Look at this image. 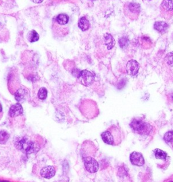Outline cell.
Listing matches in <instances>:
<instances>
[{"label":"cell","instance_id":"cell-1","mask_svg":"<svg viewBox=\"0 0 173 182\" xmlns=\"http://www.w3.org/2000/svg\"><path fill=\"white\" fill-rule=\"evenodd\" d=\"M102 138L104 143L111 145H118L122 141L121 129L115 125H112L102 134Z\"/></svg>","mask_w":173,"mask_h":182},{"label":"cell","instance_id":"cell-2","mask_svg":"<svg viewBox=\"0 0 173 182\" xmlns=\"http://www.w3.org/2000/svg\"><path fill=\"white\" fill-rule=\"evenodd\" d=\"M16 147L25 154L35 153L39 149V147L35 142L28 137H20L16 140Z\"/></svg>","mask_w":173,"mask_h":182},{"label":"cell","instance_id":"cell-3","mask_svg":"<svg viewBox=\"0 0 173 182\" xmlns=\"http://www.w3.org/2000/svg\"><path fill=\"white\" fill-rule=\"evenodd\" d=\"M130 126L135 133L140 135H147L152 131V126L142 119H134Z\"/></svg>","mask_w":173,"mask_h":182},{"label":"cell","instance_id":"cell-4","mask_svg":"<svg viewBox=\"0 0 173 182\" xmlns=\"http://www.w3.org/2000/svg\"><path fill=\"white\" fill-rule=\"evenodd\" d=\"M141 12V6L137 3L129 2L124 6V13L130 20L135 21L138 18Z\"/></svg>","mask_w":173,"mask_h":182},{"label":"cell","instance_id":"cell-5","mask_svg":"<svg viewBox=\"0 0 173 182\" xmlns=\"http://www.w3.org/2000/svg\"><path fill=\"white\" fill-rule=\"evenodd\" d=\"M161 16L169 20L173 16V1L172 0H164L160 5Z\"/></svg>","mask_w":173,"mask_h":182},{"label":"cell","instance_id":"cell-6","mask_svg":"<svg viewBox=\"0 0 173 182\" xmlns=\"http://www.w3.org/2000/svg\"><path fill=\"white\" fill-rule=\"evenodd\" d=\"M77 78L79 82L85 86L91 85L95 80V76L93 73L88 71V70L80 71Z\"/></svg>","mask_w":173,"mask_h":182},{"label":"cell","instance_id":"cell-7","mask_svg":"<svg viewBox=\"0 0 173 182\" xmlns=\"http://www.w3.org/2000/svg\"><path fill=\"white\" fill-rule=\"evenodd\" d=\"M85 167L88 172L91 173H96L99 169L98 162L92 157H85L83 159Z\"/></svg>","mask_w":173,"mask_h":182},{"label":"cell","instance_id":"cell-8","mask_svg":"<svg viewBox=\"0 0 173 182\" xmlns=\"http://www.w3.org/2000/svg\"><path fill=\"white\" fill-rule=\"evenodd\" d=\"M139 68H140V65L137 61L135 60H131L127 63L126 70L128 74L131 76H135L138 74Z\"/></svg>","mask_w":173,"mask_h":182},{"label":"cell","instance_id":"cell-9","mask_svg":"<svg viewBox=\"0 0 173 182\" xmlns=\"http://www.w3.org/2000/svg\"><path fill=\"white\" fill-rule=\"evenodd\" d=\"M130 160L133 165L138 167L143 166L145 162L143 155L141 153L137 152H133V153L131 154Z\"/></svg>","mask_w":173,"mask_h":182},{"label":"cell","instance_id":"cell-10","mask_svg":"<svg viewBox=\"0 0 173 182\" xmlns=\"http://www.w3.org/2000/svg\"><path fill=\"white\" fill-rule=\"evenodd\" d=\"M23 114V108L20 103H17L16 104L11 106L9 111V115L10 117H14L20 116Z\"/></svg>","mask_w":173,"mask_h":182},{"label":"cell","instance_id":"cell-11","mask_svg":"<svg viewBox=\"0 0 173 182\" xmlns=\"http://www.w3.org/2000/svg\"><path fill=\"white\" fill-rule=\"evenodd\" d=\"M40 174L41 177H43V178L51 179L55 175V170L54 167L47 166L46 167H43V169L41 170Z\"/></svg>","mask_w":173,"mask_h":182},{"label":"cell","instance_id":"cell-12","mask_svg":"<svg viewBox=\"0 0 173 182\" xmlns=\"http://www.w3.org/2000/svg\"><path fill=\"white\" fill-rule=\"evenodd\" d=\"M28 96V91L25 88H21L15 92L14 97L15 99L17 101L18 103H23L24 101H26Z\"/></svg>","mask_w":173,"mask_h":182},{"label":"cell","instance_id":"cell-13","mask_svg":"<svg viewBox=\"0 0 173 182\" xmlns=\"http://www.w3.org/2000/svg\"><path fill=\"white\" fill-rule=\"evenodd\" d=\"M153 27L161 34H164L168 29V25L164 21H157L154 23Z\"/></svg>","mask_w":173,"mask_h":182},{"label":"cell","instance_id":"cell-14","mask_svg":"<svg viewBox=\"0 0 173 182\" xmlns=\"http://www.w3.org/2000/svg\"><path fill=\"white\" fill-rule=\"evenodd\" d=\"M104 41L108 50H111L115 45V40L114 38L109 33H106L104 36Z\"/></svg>","mask_w":173,"mask_h":182},{"label":"cell","instance_id":"cell-15","mask_svg":"<svg viewBox=\"0 0 173 182\" xmlns=\"http://www.w3.org/2000/svg\"><path fill=\"white\" fill-rule=\"evenodd\" d=\"M78 25H79V27L83 31H85L89 29L90 24H89V22L86 18V17H81L79 19Z\"/></svg>","mask_w":173,"mask_h":182},{"label":"cell","instance_id":"cell-16","mask_svg":"<svg viewBox=\"0 0 173 182\" xmlns=\"http://www.w3.org/2000/svg\"><path fill=\"white\" fill-rule=\"evenodd\" d=\"M69 17L66 14H60L58 15L56 17V21L58 23H59L61 25H65L68 23Z\"/></svg>","mask_w":173,"mask_h":182},{"label":"cell","instance_id":"cell-17","mask_svg":"<svg viewBox=\"0 0 173 182\" xmlns=\"http://www.w3.org/2000/svg\"><path fill=\"white\" fill-rule=\"evenodd\" d=\"M27 38L30 42L33 43V42H35V41H37L39 40V35L38 33L36 32L35 30H32L28 33Z\"/></svg>","mask_w":173,"mask_h":182},{"label":"cell","instance_id":"cell-18","mask_svg":"<svg viewBox=\"0 0 173 182\" xmlns=\"http://www.w3.org/2000/svg\"><path fill=\"white\" fill-rule=\"evenodd\" d=\"M10 138L9 133L5 131H0V144H5Z\"/></svg>","mask_w":173,"mask_h":182},{"label":"cell","instance_id":"cell-19","mask_svg":"<svg viewBox=\"0 0 173 182\" xmlns=\"http://www.w3.org/2000/svg\"><path fill=\"white\" fill-rule=\"evenodd\" d=\"M164 141L168 144L171 146H173V131H168L164 137Z\"/></svg>","mask_w":173,"mask_h":182},{"label":"cell","instance_id":"cell-20","mask_svg":"<svg viewBox=\"0 0 173 182\" xmlns=\"http://www.w3.org/2000/svg\"><path fill=\"white\" fill-rule=\"evenodd\" d=\"M155 152V156L156 158L157 159H161V160H165L167 157V154L164 152V151L161 150L160 149H157L154 151Z\"/></svg>","mask_w":173,"mask_h":182},{"label":"cell","instance_id":"cell-21","mask_svg":"<svg viewBox=\"0 0 173 182\" xmlns=\"http://www.w3.org/2000/svg\"><path fill=\"white\" fill-rule=\"evenodd\" d=\"M129 40L127 37H122L119 39V45L121 48L124 49L129 46Z\"/></svg>","mask_w":173,"mask_h":182},{"label":"cell","instance_id":"cell-22","mask_svg":"<svg viewBox=\"0 0 173 182\" xmlns=\"http://www.w3.org/2000/svg\"><path fill=\"white\" fill-rule=\"evenodd\" d=\"M47 96V91L46 88H41L38 92V97L41 100H45Z\"/></svg>","mask_w":173,"mask_h":182},{"label":"cell","instance_id":"cell-23","mask_svg":"<svg viewBox=\"0 0 173 182\" xmlns=\"http://www.w3.org/2000/svg\"><path fill=\"white\" fill-rule=\"evenodd\" d=\"M166 61L170 66L173 67V52H169L168 55L166 56Z\"/></svg>","mask_w":173,"mask_h":182},{"label":"cell","instance_id":"cell-24","mask_svg":"<svg viewBox=\"0 0 173 182\" xmlns=\"http://www.w3.org/2000/svg\"><path fill=\"white\" fill-rule=\"evenodd\" d=\"M33 2L35 3V4H41V2H42L43 0H31Z\"/></svg>","mask_w":173,"mask_h":182},{"label":"cell","instance_id":"cell-25","mask_svg":"<svg viewBox=\"0 0 173 182\" xmlns=\"http://www.w3.org/2000/svg\"><path fill=\"white\" fill-rule=\"evenodd\" d=\"M2 114V106L1 103H0V114Z\"/></svg>","mask_w":173,"mask_h":182},{"label":"cell","instance_id":"cell-26","mask_svg":"<svg viewBox=\"0 0 173 182\" xmlns=\"http://www.w3.org/2000/svg\"><path fill=\"white\" fill-rule=\"evenodd\" d=\"M0 182H9V181H0Z\"/></svg>","mask_w":173,"mask_h":182},{"label":"cell","instance_id":"cell-27","mask_svg":"<svg viewBox=\"0 0 173 182\" xmlns=\"http://www.w3.org/2000/svg\"><path fill=\"white\" fill-rule=\"evenodd\" d=\"M93 1H94V0H93Z\"/></svg>","mask_w":173,"mask_h":182}]
</instances>
